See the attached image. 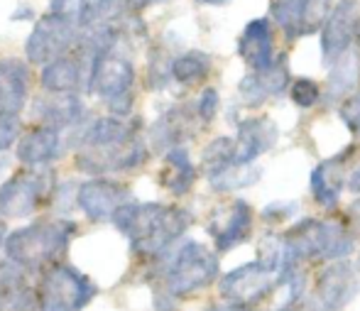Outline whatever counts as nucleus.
Instances as JSON below:
<instances>
[{"mask_svg":"<svg viewBox=\"0 0 360 311\" xmlns=\"http://www.w3.org/2000/svg\"><path fill=\"white\" fill-rule=\"evenodd\" d=\"M138 137V123L123 118H96L79 135V150H103Z\"/></svg>","mask_w":360,"mask_h":311,"instance_id":"nucleus-18","label":"nucleus"},{"mask_svg":"<svg viewBox=\"0 0 360 311\" xmlns=\"http://www.w3.org/2000/svg\"><path fill=\"white\" fill-rule=\"evenodd\" d=\"M218 91L216 89H206L204 94L199 96V103H196V113H199V118L204 120V123H211V120L216 118L218 113Z\"/></svg>","mask_w":360,"mask_h":311,"instance_id":"nucleus-30","label":"nucleus"},{"mask_svg":"<svg viewBox=\"0 0 360 311\" xmlns=\"http://www.w3.org/2000/svg\"><path fill=\"white\" fill-rule=\"evenodd\" d=\"M186 135V118L179 113V110H169L165 113L160 120L152 127V140L160 147H176Z\"/></svg>","mask_w":360,"mask_h":311,"instance_id":"nucleus-27","label":"nucleus"},{"mask_svg":"<svg viewBox=\"0 0 360 311\" xmlns=\"http://www.w3.org/2000/svg\"><path fill=\"white\" fill-rule=\"evenodd\" d=\"M18 172L13 179L0 186V216L3 218H30L34 216L42 201L54 191L52 172Z\"/></svg>","mask_w":360,"mask_h":311,"instance_id":"nucleus-7","label":"nucleus"},{"mask_svg":"<svg viewBox=\"0 0 360 311\" xmlns=\"http://www.w3.org/2000/svg\"><path fill=\"white\" fill-rule=\"evenodd\" d=\"M250 231H252V208L248 206L243 198H233L231 203L218 206L216 211L211 213L209 233L214 236L216 248L221 250V253L245 243Z\"/></svg>","mask_w":360,"mask_h":311,"instance_id":"nucleus-14","label":"nucleus"},{"mask_svg":"<svg viewBox=\"0 0 360 311\" xmlns=\"http://www.w3.org/2000/svg\"><path fill=\"white\" fill-rule=\"evenodd\" d=\"M81 25L64 15L49 13L37 20L30 39L25 44V54L32 64H49L64 54L74 52L81 42Z\"/></svg>","mask_w":360,"mask_h":311,"instance_id":"nucleus-6","label":"nucleus"},{"mask_svg":"<svg viewBox=\"0 0 360 311\" xmlns=\"http://www.w3.org/2000/svg\"><path fill=\"white\" fill-rule=\"evenodd\" d=\"M76 231H79V226L69 218L37 221L27 228L8 233L5 255L27 272L47 269L49 265H57L67 255Z\"/></svg>","mask_w":360,"mask_h":311,"instance_id":"nucleus-2","label":"nucleus"},{"mask_svg":"<svg viewBox=\"0 0 360 311\" xmlns=\"http://www.w3.org/2000/svg\"><path fill=\"white\" fill-rule=\"evenodd\" d=\"M211 71V57L204 52H186L172 62V76L179 84H196Z\"/></svg>","mask_w":360,"mask_h":311,"instance_id":"nucleus-26","label":"nucleus"},{"mask_svg":"<svg viewBox=\"0 0 360 311\" xmlns=\"http://www.w3.org/2000/svg\"><path fill=\"white\" fill-rule=\"evenodd\" d=\"M280 284L282 274H277L275 269H270L257 260V262H248L243 267L233 269V272L223 274L221 282H218V292L228 302L252 307V304L270 297Z\"/></svg>","mask_w":360,"mask_h":311,"instance_id":"nucleus-8","label":"nucleus"},{"mask_svg":"<svg viewBox=\"0 0 360 311\" xmlns=\"http://www.w3.org/2000/svg\"><path fill=\"white\" fill-rule=\"evenodd\" d=\"M277 140V125L270 118H245L238 123V137L233 147L236 165H252L262 152H267Z\"/></svg>","mask_w":360,"mask_h":311,"instance_id":"nucleus-15","label":"nucleus"},{"mask_svg":"<svg viewBox=\"0 0 360 311\" xmlns=\"http://www.w3.org/2000/svg\"><path fill=\"white\" fill-rule=\"evenodd\" d=\"M360 79V57H358V49H348L343 57H338L333 62V69L328 74V91L326 96L331 101H338L353 91L358 86Z\"/></svg>","mask_w":360,"mask_h":311,"instance_id":"nucleus-24","label":"nucleus"},{"mask_svg":"<svg viewBox=\"0 0 360 311\" xmlns=\"http://www.w3.org/2000/svg\"><path fill=\"white\" fill-rule=\"evenodd\" d=\"M289 84V71L287 64L282 59H275L270 66L265 69H255L252 74H248L245 79L238 84V91H240L243 103L248 106H260L265 103L267 99H275L282 91L287 89Z\"/></svg>","mask_w":360,"mask_h":311,"instance_id":"nucleus-16","label":"nucleus"},{"mask_svg":"<svg viewBox=\"0 0 360 311\" xmlns=\"http://www.w3.org/2000/svg\"><path fill=\"white\" fill-rule=\"evenodd\" d=\"M22 18H32V10H30V8H20L18 13H13V20H22Z\"/></svg>","mask_w":360,"mask_h":311,"instance_id":"nucleus-37","label":"nucleus"},{"mask_svg":"<svg viewBox=\"0 0 360 311\" xmlns=\"http://www.w3.org/2000/svg\"><path fill=\"white\" fill-rule=\"evenodd\" d=\"M287 246L294 260L299 258H326L343 260L353 253V238L338 221L302 218L287 231Z\"/></svg>","mask_w":360,"mask_h":311,"instance_id":"nucleus-5","label":"nucleus"},{"mask_svg":"<svg viewBox=\"0 0 360 311\" xmlns=\"http://www.w3.org/2000/svg\"><path fill=\"white\" fill-rule=\"evenodd\" d=\"M62 152V137L57 127L39 125L30 130L18 145V160L27 167H44L49 162L59 160Z\"/></svg>","mask_w":360,"mask_h":311,"instance_id":"nucleus-20","label":"nucleus"},{"mask_svg":"<svg viewBox=\"0 0 360 311\" xmlns=\"http://www.w3.org/2000/svg\"><path fill=\"white\" fill-rule=\"evenodd\" d=\"M152 3H160V0H128L125 5H128V10H135V13H138V10H143Z\"/></svg>","mask_w":360,"mask_h":311,"instance_id":"nucleus-35","label":"nucleus"},{"mask_svg":"<svg viewBox=\"0 0 360 311\" xmlns=\"http://www.w3.org/2000/svg\"><path fill=\"white\" fill-rule=\"evenodd\" d=\"M5 241H8V233H5V223H3V216H0V248H5Z\"/></svg>","mask_w":360,"mask_h":311,"instance_id":"nucleus-38","label":"nucleus"},{"mask_svg":"<svg viewBox=\"0 0 360 311\" xmlns=\"http://www.w3.org/2000/svg\"><path fill=\"white\" fill-rule=\"evenodd\" d=\"M360 32V3L358 0H338L331 15L323 23L321 32V57L326 64H333L338 57L353 49Z\"/></svg>","mask_w":360,"mask_h":311,"instance_id":"nucleus-10","label":"nucleus"},{"mask_svg":"<svg viewBox=\"0 0 360 311\" xmlns=\"http://www.w3.org/2000/svg\"><path fill=\"white\" fill-rule=\"evenodd\" d=\"M147 160V147L143 137H133V140L123 142L115 147H103V150H79L76 155V167L91 177H105V174H118V172H130L145 165Z\"/></svg>","mask_w":360,"mask_h":311,"instance_id":"nucleus-9","label":"nucleus"},{"mask_svg":"<svg viewBox=\"0 0 360 311\" xmlns=\"http://www.w3.org/2000/svg\"><path fill=\"white\" fill-rule=\"evenodd\" d=\"M341 118L356 135H360V94L351 96V99L341 106Z\"/></svg>","mask_w":360,"mask_h":311,"instance_id":"nucleus-32","label":"nucleus"},{"mask_svg":"<svg viewBox=\"0 0 360 311\" xmlns=\"http://www.w3.org/2000/svg\"><path fill=\"white\" fill-rule=\"evenodd\" d=\"M76 201H79L81 211L94 223L113 221V213L118 211L123 203L130 201V189L125 184H120V182L96 177V179H89L79 186Z\"/></svg>","mask_w":360,"mask_h":311,"instance_id":"nucleus-12","label":"nucleus"},{"mask_svg":"<svg viewBox=\"0 0 360 311\" xmlns=\"http://www.w3.org/2000/svg\"><path fill=\"white\" fill-rule=\"evenodd\" d=\"M191 216L184 208L167 203L128 201L113 213V226L128 238L130 250L140 258H160L184 236Z\"/></svg>","mask_w":360,"mask_h":311,"instance_id":"nucleus-1","label":"nucleus"},{"mask_svg":"<svg viewBox=\"0 0 360 311\" xmlns=\"http://www.w3.org/2000/svg\"><path fill=\"white\" fill-rule=\"evenodd\" d=\"M199 3H209V5H218V3H228V0H199Z\"/></svg>","mask_w":360,"mask_h":311,"instance_id":"nucleus-39","label":"nucleus"},{"mask_svg":"<svg viewBox=\"0 0 360 311\" xmlns=\"http://www.w3.org/2000/svg\"><path fill=\"white\" fill-rule=\"evenodd\" d=\"M20 132V118L18 115H8V113H0V152L8 150L10 145L15 142Z\"/></svg>","mask_w":360,"mask_h":311,"instance_id":"nucleus-31","label":"nucleus"},{"mask_svg":"<svg viewBox=\"0 0 360 311\" xmlns=\"http://www.w3.org/2000/svg\"><path fill=\"white\" fill-rule=\"evenodd\" d=\"M297 208H299V203H280L277 201L262 211V218H265V221H285V218L297 213Z\"/></svg>","mask_w":360,"mask_h":311,"instance_id":"nucleus-33","label":"nucleus"},{"mask_svg":"<svg viewBox=\"0 0 360 311\" xmlns=\"http://www.w3.org/2000/svg\"><path fill=\"white\" fill-rule=\"evenodd\" d=\"M160 182L174 196H184L196 182V167L191 165L189 152L184 147H172L165 157V170L160 172Z\"/></svg>","mask_w":360,"mask_h":311,"instance_id":"nucleus-23","label":"nucleus"},{"mask_svg":"<svg viewBox=\"0 0 360 311\" xmlns=\"http://www.w3.org/2000/svg\"><path fill=\"white\" fill-rule=\"evenodd\" d=\"M331 15V0H299V30L311 34L326 23Z\"/></svg>","mask_w":360,"mask_h":311,"instance_id":"nucleus-28","label":"nucleus"},{"mask_svg":"<svg viewBox=\"0 0 360 311\" xmlns=\"http://www.w3.org/2000/svg\"><path fill=\"white\" fill-rule=\"evenodd\" d=\"M351 150H346L343 155H336L331 160H323L321 165L314 170L311 174V191L316 203H321L323 208H333L341 198V189L346 182V162Z\"/></svg>","mask_w":360,"mask_h":311,"instance_id":"nucleus-21","label":"nucleus"},{"mask_svg":"<svg viewBox=\"0 0 360 311\" xmlns=\"http://www.w3.org/2000/svg\"><path fill=\"white\" fill-rule=\"evenodd\" d=\"M30 91V69L20 59H0V113L20 115Z\"/></svg>","mask_w":360,"mask_h":311,"instance_id":"nucleus-17","label":"nucleus"},{"mask_svg":"<svg viewBox=\"0 0 360 311\" xmlns=\"http://www.w3.org/2000/svg\"><path fill=\"white\" fill-rule=\"evenodd\" d=\"M218 277V258L196 241L184 243L169 260L165 272L167 297L184 299L206 289Z\"/></svg>","mask_w":360,"mask_h":311,"instance_id":"nucleus-4","label":"nucleus"},{"mask_svg":"<svg viewBox=\"0 0 360 311\" xmlns=\"http://www.w3.org/2000/svg\"><path fill=\"white\" fill-rule=\"evenodd\" d=\"M96 297V284L72 265H49L34 289L32 311H81Z\"/></svg>","mask_w":360,"mask_h":311,"instance_id":"nucleus-3","label":"nucleus"},{"mask_svg":"<svg viewBox=\"0 0 360 311\" xmlns=\"http://www.w3.org/2000/svg\"><path fill=\"white\" fill-rule=\"evenodd\" d=\"M89 71H91V57L84 47L44 64L42 69V89L47 94H79L84 84L89 86Z\"/></svg>","mask_w":360,"mask_h":311,"instance_id":"nucleus-13","label":"nucleus"},{"mask_svg":"<svg viewBox=\"0 0 360 311\" xmlns=\"http://www.w3.org/2000/svg\"><path fill=\"white\" fill-rule=\"evenodd\" d=\"M238 54L240 59L255 69H265L270 66L275 59H272V27L267 18H257L250 20L243 30V34L238 37Z\"/></svg>","mask_w":360,"mask_h":311,"instance_id":"nucleus-19","label":"nucleus"},{"mask_svg":"<svg viewBox=\"0 0 360 311\" xmlns=\"http://www.w3.org/2000/svg\"><path fill=\"white\" fill-rule=\"evenodd\" d=\"M206 311H250V309L243 307V304H233V302H228V304H214V307H209Z\"/></svg>","mask_w":360,"mask_h":311,"instance_id":"nucleus-34","label":"nucleus"},{"mask_svg":"<svg viewBox=\"0 0 360 311\" xmlns=\"http://www.w3.org/2000/svg\"><path fill=\"white\" fill-rule=\"evenodd\" d=\"M360 292V269L348 260H336L316 277V299L323 309L341 311Z\"/></svg>","mask_w":360,"mask_h":311,"instance_id":"nucleus-11","label":"nucleus"},{"mask_svg":"<svg viewBox=\"0 0 360 311\" xmlns=\"http://www.w3.org/2000/svg\"><path fill=\"white\" fill-rule=\"evenodd\" d=\"M262 172L257 170V167L252 165H236V162H231V165L221 167V170L211 172L209 177V184L216 189V191H236V189H245L250 184H255L257 179H260Z\"/></svg>","mask_w":360,"mask_h":311,"instance_id":"nucleus-25","label":"nucleus"},{"mask_svg":"<svg viewBox=\"0 0 360 311\" xmlns=\"http://www.w3.org/2000/svg\"><path fill=\"white\" fill-rule=\"evenodd\" d=\"M348 189H351L353 193H360V167L353 172L351 177H348Z\"/></svg>","mask_w":360,"mask_h":311,"instance_id":"nucleus-36","label":"nucleus"},{"mask_svg":"<svg viewBox=\"0 0 360 311\" xmlns=\"http://www.w3.org/2000/svg\"><path fill=\"white\" fill-rule=\"evenodd\" d=\"M292 101L299 106V108H311L321 101V89L314 79H297L292 84Z\"/></svg>","mask_w":360,"mask_h":311,"instance_id":"nucleus-29","label":"nucleus"},{"mask_svg":"<svg viewBox=\"0 0 360 311\" xmlns=\"http://www.w3.org/2000/svg\"><path fill=\"white\" fill-rule=\"evenodd\" d=\"M34 113L42 120V125L64 130L84 118V103L76 94H52V99H42L34 103Z\"/></svg>","mask_w":360,"mask_h":311,"instance_id":"nucleus-22","label":"nucleus"}]
</instances>
